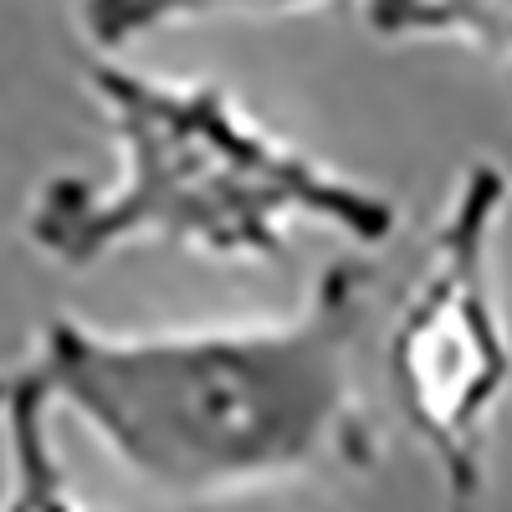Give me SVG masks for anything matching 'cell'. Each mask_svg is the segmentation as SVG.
<instances>
[{"mask_svg":"<svg viewBox=\"0 0 512 512\" xmlns=\"http://www.w3.org/2000/svg\"><path fill=\"white\" fill-rule=\"evenodd\" d=\"M364 262H323L282 323L98 333L57 313L16 364L72 410L134 482L169 502H226L328 472H364L379 436L354 390Z\"/></svg>","mask_w":512,"mask_h":512,"instance_id":"cell-1","label":"cell"},{"mask_svg":"<svg viewBox=\"0 0 512 512\" xmlns=\"http://www.w3.org/2000/svg\"><path fill=\"white\" fill-rule=\"evenodd\" d=\"M88 88L113 128L118 180L52 175L31 195L26 241L57 267H93L134 241L272 262L287 221H323L359 246L395 236L390 195L267 134L221 82H169L93 57Z\"/></svg>","mask_w":512,"mask_h":512,"instance_id":"cell-2","label":"cell"},{"mask_svg":"<svg viewBox=\"0 0 512 512\" xmlns=\"http://www.w3.org/2000/svg\"><path fill=\"white\" fill-rule=\"evenodd\" d=\"M507 205V169L477 154L451 185L384 349L395 400L441 472L446 512H477L487 487V425L512 384V338L492 267Z\"/></svg>","mask_w":512,"mask_h":512,"instance_id":"cell-3","label":"cell"},{"mask_svg":"<svg viewBox=\"0 0 512 512\" xmlns=\"http://www.w3.org/2000/svg\"><path fill=\"white\" fill-rule=\"evenodd\" d=\"M0 436H6V502L0 512H93L67 492L52 446V400L11 364L0 369Z\"/></svg>","mask_w":512,"mask_h":512,"instance_id":"cell-4","label":"cell"},{"mask_svg":"<svg viewBox=\"0 0 512 512\" xmlns=\"http://www.w3.org/2000/svg\"><path fill=\"white\" fill-rule=\"evenodd\" d=\"M379 41H461L512 62V0H359Z\"/></svg>","mask_w":512,"mask_h":512,"instance_id":"cell-5","label":"cell"},{"mask_svg":"<svg viewBox=\"0 0 512 512\" xmlns=\"http://www.w3.org/2000/svg\"><path fill=\"white\" fill-rule=\"evenodd\" d=\"M303 6H318V0H77V26L98 57H118L134 41L180 21L226 16V11H303Z\"/></svg>","mask_w":512,"mask_h":512,"instance_id":"cell-6","label":"cell"}]
</instances>
